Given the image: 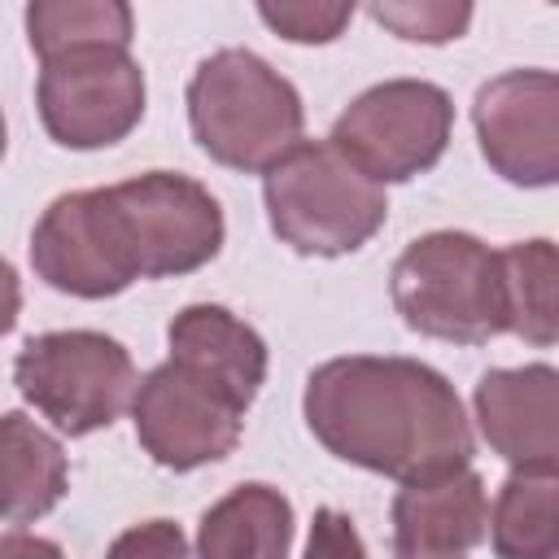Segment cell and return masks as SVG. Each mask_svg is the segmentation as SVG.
Listing matches in <instances>:
<instances>
[{
	"mask_svg": "<svg viewBox=\"0 0 559 559\" xmlns=\"http://www.w3.org/2000/svg\"><path fill=\"white\" fill-rule=\"evenodd\" d=\"M301 411L328 454L402 485L463 472L476 450L454 384L419 358H328L310 371Z\"/></svg>",
	"mask_w": 559,
	"mask_h": 559,
	"instance_id": "1",
	"label": "cell"
},
{
	"mask_svg": "<svg viewBox=\"0 0 559 559\" xmlns=\"http://www.w3.org/2000/svg\"><path fill=\"white\" fill-rule=\"evenodd\" d=\"M188 122L214 162L271 170L301 144L306 109L271 61L249 48H218L188 79Z\"/></svg>",
	"mask_w": 559,
	"mask_h": 559,
	"instance_id": "2",
	"label": "cell"
},
{
	"mask_svg": "<svg viewBox=\"0 0 559 559\" xmlns=\"http://www.w3.org/2000/svg\"><path fill=\"white\" fill-rule=\"evenodd\" d=\"M402 323L432 341L485 345L507 328L502 253L472 231H428L402 249L389 275Z\"/></svg>",
	"mask_w": 559,
	"mask_h": 559,
	"instance_id": "3",
	"label": "cell"
},
{
	"mask_svg": "<svg viewBox=\"0 0 559 559\" xmlns=\"http://www.w3.org/2000/svg\"><path fill=\"white\" fill-rule=\"evenodd\" d=\"M271 231L310 258H341L362 249L389 218V197L332 140H301L262 175Z\"/></svg>",
	"mask_w": 559,
	"mask_h": 559,
	"instance_id": "4",
	"label": "cell"
},
{
	"mask_svg": "<svg viewBox=\"0 0 559 559\" xmlns=\"http://www.w3.org/2000/svg\"><path fill=\"white\" fill-rule=\"evenodd\" d=\"M13 380L22 397L66 437H87L109 428L127 406H135L140 376L131 354L87 328L31 336L13 358Z\"/></svg>",
	"mask_w": 559,
	"mask_h": 559,
	"instance_id": "5",
	"label": "cell"
},
{
	"mask_svg": "<svg viewBox=\"0 0 559 559\" xmlns=\"http://www.w3.org/2000/svg\"><path fill=\"white\" fill-rule=\"evenodd\" d=\"M450 131L454 105L445 87L428 79H384L341 109L328 140L384 188L432 170L450 144Z\"/></svg>",
	"mask_w": 559,
	"mask_h": 559,
	"instance_id": "6",
	"label": "cell"
},
{
	"mask_svg": "<svg viewBox=\"0 0 559 559\" xmlns=\"http://www.w3.org/2000/svg\"><path fill=\"white\" fill-rule=\"evenodd\" d=\"M105 192L140 280L188 275L223 249V210L188 175L144 170Z\"/></svg>",
	"mask_w": 559,
	"mask_h": 559,
	"instance_id": "7",
	"label": "cell"
},
{
	"mask_svg": "<svg viewBox=\"0 0 559 559\" xmlns=\"http://www.w3.org/2000/svg\"><path fill=\"white\" fill-rule=\"evenodd\" d=\"M44 131L66 148H109L144 118V70L127 48L92 44L44 61Z\"/></svg>",
	"mask_w": 559,
	"mask_h": 559,
	"instance_id": "8",
	"label": "cell"
},
{
	"mask_svg": "<svg viewBox=\"0 0 559 559\" xmlns=\"http://www.w3.org/2000/svg\"><path fill=\"white\" fill-rule=\"evenodd\" d=\"M131 419H135V441L153 463L170 472H192L236 450L245 428V406L201 371L166 358L140 380Z\"/></svg>",
	"mask_w": 559,
	"mask_h": 559,
	"instance_id": "9",
	"label": "cell"
},
{
	"mask_svg": "<svg viewBox=\"0 0 559 559\" xmlns=\"http://www.w3.org/2000/svg\"><path fill=\"white\" fill-rule=\"evenodd\" d=\"M472 122L485 162L515 188L559 183V74L502 70L476 87Z\"/></svg>",
	"mask_w": 559,
	"mask_h": 559,
	"instance_id": "10",
	"label": "cell"
},
{
	"mask_svg": "<svg viewBox=\"0 0 559 559\" xmlns=\"http://www.w3.org/2000/svg\"><path fill=\"white\" fill-rule=\"evenodd\" d=\"M35 275L70 297H114L140 280L105 188L61 192L31 231Z\"/></svg>",
	"mask_w": 559,
	"mask_h": 559,
	"instance_id": "11",
	"label": "cell"
},
{
	"mask_svg": "<svg viewBox=\"0 0 559 559\" xmlns=\"http://www.w3.org/2000/svg\"><path fill=\"white\" fill-rule=\"evenodd\" d=\"M472 406L493 454L520 472H559V367H493Z\"/></svg>",
	"mask_w": 559,
	"mask_h": 559,
	"instance_id": "12",
	"label": "cell"
},
{
	"mask_svg": "<svg viewBox=\"0 0 559 559\" xmlns=\"http://www.w3.org/2000/svg\"><path fill=\"white\" fill-rule=\"evenodd\" d=\"M485 537L489 498L472 467L411 480L393 498V559H467Z\"/></svg>",
	"mask_w": 559,
	"mask_h": 559,
	"instance_id": "13",
	"label": "cell"
},
{
	"mask_svg": "<svg viewBox=\"0 0 559 559\" xmlns=\"http://www.w3.org/2000/svg\"><path fill=\"white\" fill-rule=\"evenodd\" d=\"M166 345L175 362L227 389L245 411L253 406L266 380V341L227 306H210V301L183 306L166 328Z\"/></svg>",
	"mask_w": 559,
	"mask_h": 559,
	"instance_id": "14",
	"label": "cell"
},
{
	"mask_svg": "<svg viewBox=\"0 0 559 559\" xmlns=\"http://www.w3.org/2000/svg\"><path fill=\"white\" fill-rule=\"evenodd\" d=\"M293 507L271 485H236L197 528V559H288Z\"/></svg>",
	"mask_w": 559,
	"mask_h": 559,
	"instance_id": "15",
	"label": "cell"
},
{
	"mask_svg": "<svg viewBox=\"0 0 559 559\" xmlns=\"http://www.w3.org/2000/svg\"><path fill=\"white\" fill-rule=\"evenodd\" d=\"M70 467L66 454L57 445V437H48L44 428H35L26 415L9 411L0 419V489H4V520L31 524L39 515H48L61 493H66Z\"/></svg>",
	"mask_w": 559,
	"mask_h": 559,
	"instance_id": "16",
	"label": "cell"
},
{
	"mask_svg": "<svg viewBox=\"0 0 559 559\" xmlns=\"http://www.w3.org/2000/svg\"><path fill=\"white\" fill-rule=\"evenodd\" d=\"M498 559H559V472H511L489 515Z\"/></svg>",
	"mask_w": 559,
	"mask_h": 559,
	"instance_id": "17",
	"label": "cell"
},
{
	"mask_svg": "<svg viewBox=\"0 0 559 559\" xmlns=\"http://www.w3.org/2000/svg\"><path fill=\"white\" fill-rule=\"evenodd\" d=\"M502 253L507 328L528 345H559V245L515 240Z\"/></svg>",
	"mask_w": 559,
	"mask_h": 559,
	"instance_id": "18",
	"label": "cell"
},
{
	"mask_svg": "<svg viewBox=\"0 0 559 559\" xmlns=\"http://www.w3.org/2000/svg\"><path fill=\"white\" fill-rule=\"evenodd\" d=\"M131 9L122 0H35L26 4V35L39 61L70 52V48H92V44H131Z\"/></svg>",
	"mask_w": 559,
	"mask_h": 559,
	"instance_id": "19",
	"label": "cell"
},
{
	"mask_svg": "<svg viewBox=\"0 0 559 559\" xmlns=\"http://www.w3.org/2000/svg\"><path fill=\"white\" fill-rule=\"evenodd\" d=\"M376 22H384L393 35L411 44H445L459 39L472 22V4H371Z\"/></svg>",
	"mask_w": 559,
	"mask_h": 559,
	"instance_id": "20",
	"label": "cell"
},
{
	"mask_svg": "<svg viewBox=\"0 0 559 559\" xmlns=\"http://www.w3.org/2000/svg\"><path fill=\"white\" fill-rule=\"evenodd\" d=\"M258 17L293 44H328L354 17V4H262Z\"/></svg>",
	"mask_w": 559,
	"mask_h": 559,
	"instance_id": "21",
	"label": "cell"
},
{
	"mask_svg": "<svg viewBox=\"0 0 559 559\" xmlns=\"http://www.w3.org/2000/svg\"><path fill=\"white\" fill-rule=\"evenodd\" d=\"M105 559H188V537L170 520H144L118 533Z\"/></svg>",
	"mask_w": 559,
	"mask_h": 559,
	"instance_id": "22",
	"label": "cell"
},
{
	"mask_svg": "<svg viewBox=\"0 0 559 559\" xmlns=\"http://www.w3.org/2000/svg\"><path fill=\"white\" fill-rule=\"evenodd\" d=\"M306 559H367V546H362V537L345 511L323 507V511H314Z\"/></svg>",
	"mask_w": 559,
	"mask_h": 559,
	"instance_id": "23",
	"label": "cell"
},
{
	"mask_svg": "<svg viewBox=\"0 0 559 559\" xmlns=\"http://www.w3.org/2000/svg\"><path fill=\"white\" fill-rule=\"evenodd\" d=\"M0 559H66V555H61V546L48 542V537L9 528V533L0 537Z\"/></svg>",
	"mask_w": 559,
	"mask_h": 559,
	"instance_id": "24",
	"label": "cell"
}]
</instances>
